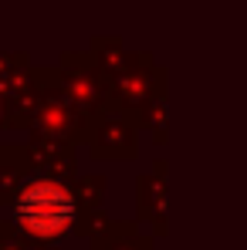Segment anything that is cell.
Masks as SVG:
<instances>
[{
  "label": "cell",
  "instance_id": "1",
  "mask_svg": "<svg viewBox=\"0 0 247 250\" xmlns=\"http://www.w3.org/2000/svg\"><path fill=\"white\" fill-rule=\"evenodd\" d=\"M14 216H17V223L27 233H34L41 240H54V237H61L71 227L75 200H71V193L65 186H58L51 179H38V183H31L17 196Z\"/></svg>",
  "mask_w": 247,
  "mask_h": 250
}]
</instances>
